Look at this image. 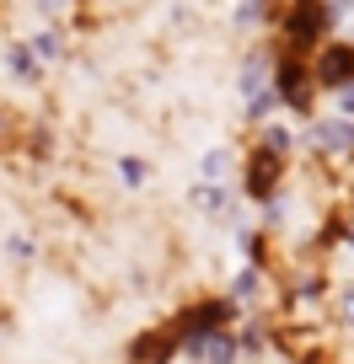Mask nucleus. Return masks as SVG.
Here are the masks:
<instances>
[{"instance_id": "obj_4", "label": "nucleus", "mask_w": 354, "mask_h": 364, "mask_svg": "<svg viewBox=\"0 0 354 364\" xmlns=\"http://www.w3.org/2000/svg\"><path fill=\"white\" fill-rule=\"evenodd\" d=\"M279 177H285V156H274V150H252L247 156V177H241V188H247V198H274Z\"/></svg>"}, {"instance_id": "obj_1", "label": "nucleus", "mask_w": 354, "mask_h": 364, "mask_svg": "<svg viewBox=\"0 0 354 364\" xmlns=\"http://www.w3.org/2000/svg\"><path fill=\"white\" fill-rule=\"evenodd\" d=\"M328 27H333V11H328V6H290V11H285L290 59H306L311 48H322V43H328Z\"/></svg>"}, {"instance_id": "obj_2", "label": "nucleus", "mask_w": 354, "mask_h": 364, "mask_svg": "<svg viewBox=\"0 0 354 364\" xmlns=\"http://www.w3.org/2000/svg\"><path fill=\"white\" fill-rule=\"evenodd\" d=\"M311 86L349 91L354 86V43H322L317 59H311Z\"/></svg>"}, {"instance_id": "obj_6", "label": "nucleus", "mask_w": 354, "mask_h": 364, "mask_svg": "<svg viewBox=\"0 0 354 364\" xmlns=\"http://www.w3.org/2000/svg\"><path fill=\"white\" fill-rule=\"evenodd\" d=\"M317 145H322V150H354V118L317 124Z\"/></svg>"}, {"instance_id": "obj_7", "label": "nucleus", "mask_w": 354, "mask_h": 364, "mask_svg": "<svg viewBox=\"0 0 354 364\" xmlns=\"http://www.w3.org/2000/svg\"><path fill=\"white\" fill-rule=\"evenodd\" d=\"M343 107H349V113H354V86H349V91H343Z\"/></svg>"}, {"instance_id": "obj_5", "label": "nucleus", "mask_w": 354, "mask_h": 364, "mask_svg": "<svg viewBox=\"0 0 354 364\" xmlns=\"http://www.w3.org/2000/svg\"><path fill=\"white\" fill-rule=\"evenodd\" d=\"M177 348H183V343H177V332H172V327H156V332H145V338L135 343V364H167Z\"/></svg>"}, {"instance_id": "obj_3", "label": "nucleus", "mask_w": 354, "mask_h": 364, "mask_svg": "<svg viewBox=\"0 0 354 364\" xmlns=\"http://www.w3.org/2000/svg\"><path fill=\"white\" fill-rule=\"evenodd\" d=\"M274 97L285 107H296V113H306L311 107V65L306 59H279V70H274Z\"/></svg>"}]
</instances>
